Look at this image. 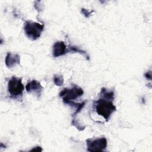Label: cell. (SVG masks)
<instances>
[{"label": "cell", "mask_w": 152, "mask_h": 152, "mask_svg": "<svg viewBox=\"0 0 152 152\" xmlns=\"http://www.w3.org/2000/svg\"><path fill=\"white\" fill-rule=\"evenodd\" d=\"M113 101V100L100 96L98 100L93 102V107L96 113L102 116L106 121H109L112 114L116 110Z\"/></svg>", "instance_id": "obj_1"}, {"label": "cell", "mask_w": 152, "mask_h": 152, "mask_svg": "<svg viewBox=\"0 0 152 152\" xmlns=\"http://www.w3.org/2000/svg\"><path fill=\"white\" fill-rule=\"evenodd\" d=\"M44 28V25L39 23L26 21L24 24V30L26 36L31 40L39 38Z\"/></svg>", "instance_id": "obj_2"}, {"label": "cell", "mask_w": 152, "mask_h": 152, "mask_svg": "<svg viewBox=\"0 0 152 152\" xmlns=\"http://www.w3.org/2000/svg\"><path fill=\"white\" fill-rule=\"evenodd\" d=\"M24 88L22 78L12 76L8 82L7 90L12 98L15 99L22 96Z\"/></svg>", "instance_id": "obj_3"}, {"label": "cell", "mask_w": 152, "mask_h": 152, "mask_svg": "<svg viewBox=\"0 0 152 152\" xmlns=\"http://www.w3.org/2000/svg\"><path fill=\"white\" fill-rule=\"evenodd\" d=\"M84 94L83 90L77 85L73 86L72 88H65L59 94L60 97L62 99L64 103L69 101H74L75 99L81 96Z\"/></svg>", "instance_id": "obj_4"}, {"label": "cell", "mask_w": 152, "mask_h": 152, "mask_svg": "<svg viewBox=\"0 0 152 152\" xmlns=\"http://www.w3.org/2000/svg\"><path fill=\"white\" fill-rule=\"evenodd\" d=\"M87 149L88 151H104L107 147V140L105 137L96 138L95 140H86Z\"/></svg>", "instance_id": "obj_5"}, {"label": "cell", "mask_w": 152, "mask_h": 152, "mask_svg": "<svg viewBox=\"0 0 152 152\" xmlns=\"http://www.w3.org/2000/svg\"><path fill=\"white\" fill-rule=\"evenodd\" d=\"M26 89L27 93H34L37 96V97H40L43 90V87L40 82L33 80L27 83Z\"/></svg>", "instance_id": "obj_6"}, {"label": "cell", "mask_w": 152, "mask_h": 152, "mask_svg": "<svg viewBox=\"0 0 152 152\" xmlns=\"http://www.w3.org/2000/svg\"><path fill=\"white\" fill-rule=\"evenodd\" d=\"M67 53V46L63 41H58L54 43L52 53L54 57H59Z\"/></svg>", "instance_id": "obj_7"}, {"label": "cell", "mask_w": 152, "mask_h": 152, "mask_svg": "<svg viewBox=\"0 0 152 152\" xmlns=\"http://www.w3.org/2000/svg\"><path fill=\"white\" fill-rule=\"evenodd\" d=\"M20 57L17 53H12L10 52L7 53L5 59V63L6 66L9 68H11L16 66V65L20 64Z\"/></svg>", "instance_id": "obj_8"}, {"label": "cell", "mask_w": 152, "mask_h": 152, "mask_svg": "<svg viewBox=\"0 0 152 152\" xmlns=\"http://www.w3.org/2000/svg\"><path fill=\"white\" fill-rule=\"evenodd\" d=\"M66 104L73 107L75 108V112L73 113L72 116H75L78 113H79L81 109L83 108V107L84 106L86 102H83L82 103H75L74 101H69L68 102H67Z\"/></svg>", "instance_id": "obj_9"}, {"label": "cell", "mask_w": 152, "mask_h": 152, "mask_svg": "<svg viewBox=\"0 0 152 152\" xmlns=\"http://www.w3.org/2000/svg\"><path fill=\"white\" fill-rule=\"evenodd\" d=\"M53 82L57 86H61L63 85L64 80L63 76L61 75H55L53 77Z\"/></svg>", "instance_id": "obj_10"}, {"label": "cell", "mask_w": 152, "mask_h": 152, "mask_svg": "<svg viewBox=\"0 0 152 152\" xmlns=\"http://www.w3.org/2000/svg\"><path fill=\"white\" fill-rule=\"evenodd\" d=\"M81 13H82L86 17H87V18L89 17L91 15V12H93V11H88V10L85 9V8H82L81 10Z\"/></svg>", "instance_id": "obj_11"}, {"label": "cell", "mask_w": 152, "mask_h": 152, "mask_svg": "<svg viewBox=\"0 0 152 152\" xmlns=\"http://www.w3.org/2000/svg\"><path fill=\"white\" fill-rule=\"evenodd\" d=\"M42 151V149L39 146H37V147H36L34 148H33L31 150H30V151Z\"/></svg>", "instance_id": "obj_12"}, {"label": "cell", "mask_w": 152, "mask_h": 152, "mask_svg": "<svg viewBox=\"0 0 152 152\" xmlns=\"http://www.w3.org/2000/svg\"><path fill=\"white\" fill-rule=\"evenodd\" d=\"M144 76H145L147 78H148L149 80H151V71H149L147 72L144 74Z\"/></svg>", "instance_id": "obj_13"}]
</instances>
